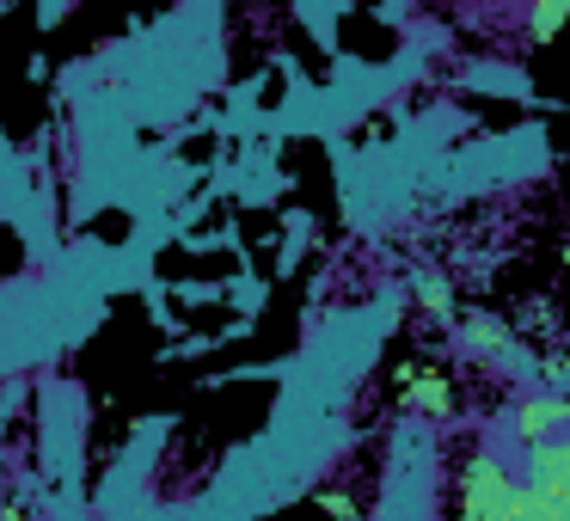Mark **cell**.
Returning a JSON list of instances; mask_svg holds the SVG:
<instances>
[{"label": "cell", "mask_w": 570, "mask_h": 521, "mask_svg": "<svg viewBox=\"0 0 570 521\" xmlns=\"http://www.w3.org/2000/svg\"><path fill=\"white\" fill-rule=\"evenodd\" d=\"M405 405L423 411V417H448V411H454V386L435 368H411L405 374Z\"/></svg>", "instance_id": "3"}, {"label": "cell", "mask_w": 570, "mask_h": 521, "mask_svg": "<svg viewBox=\"0 0 570 521\" xmlns=\"http://www.w3.org/2000/svg\"><path fill=\"white\" fill-rule=\"evenodd\" d=\"M417 295H423V307H430V313H442V320L454 313V288H448L442 276H417Z\"/></svg>", "instance_id": "5"}, {"label": "cell", "mask_w": 570, "mask_h": 521, "mask_svg": "<svg viewBox=\"0 0 570 521\" xmlns=\"http://www.w3.org/2000/svg\"><path fill=\"white\" fill-rule=\"evenodd\" d=\"M448 521H570V509L546 503L515 466V448L503 435L479 442L466 454V466L454 472V509Z\"/></svg>", "instance_id": "1"}, {"label": "cell", "mask_w": 570, "mask_h": 521, "mask_svg": "<svg viewBox=\"0 0 570 521\" xmlns=\"http://www.w3.org/2000/svg\"><path fill=\"white\" fill-rule=\"evenodd\" d=\"M570 26V0H533V43H552Z\"/></svg>", "instance_id": "4"}, {"label": "cell", "mask_w": 570, "mask_h": 521, "mask_svg": "<svg viewBox=\"0 0 570 521\" xmlns=\"http://www.w3.org/2000/svg\"><path fill=\"white\" fill-rule=\"evenodd\" d=\"M515 466H521V479H528L546 503L570 509V430L564 435H546V442H533V448H515Z\"/></svg>", "instance_id": "2"}, {"label": "cell", "mask_w": 570, "mask_h": 521, "mask_svg": "<svg viewBox=\"0 0 570 521\" xmlns=\"http://www.w3.org/2000/svg\"><path fill=\"white\" fill-rule=\"evenodd\" d=\"M0 521H26V515H19V509H7V515H0Z\"/></svg>", "instance_id": "6"}]
</instances>
